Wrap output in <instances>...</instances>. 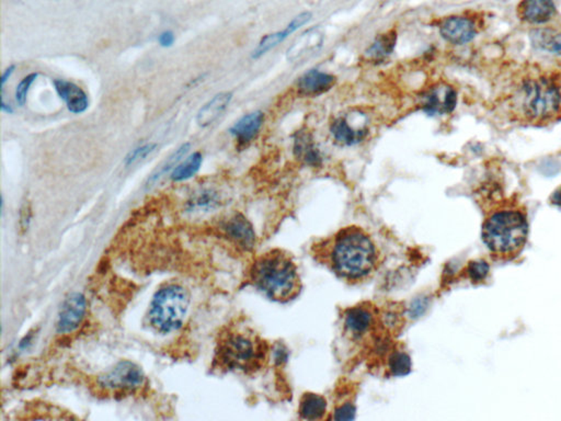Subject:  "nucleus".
I'll return each instance as SVG.
<instances>
[{"mask_svg":"<svg viewBox=\"0 0 561 421\" xmlns=\"http://www.w3.org/2000/svg\"><path fill=\"white\" fill-rule=\"evenodd\" d=\"M31 214H32L31 205H30L29 201H25L23 207H21V211H20V224H21L23 229L27 228V226H29Z\"/></svg>","mask_w":561,"mask_h":421,"instance_id":"nucleus-33","label":"nucleus"},{"mask_svg":"<svg viewBox=\"0 0 561 421\" xmlns=\"http://www.w3.org/2000/svg\"><path fill=\"white\" fill-rule=\"evenodd\" d=\"M387 365L390 374L394 377H405L412 370V359L404 351H393L389 355Z\"/></svg>","mask_w":561,"mask_h":421,"instance_id":"nucleus-27","label":"nucleus"},{"mask_svg":"<svg viewBox=\"0 0 561 421\" xmlns=\"http://www.w3.org/2000/svg\"><path fill=\"white\" fill-rule=\"evenodd\" d=\"M519 19L529 25H544L557 13L553 0H522L517 8Z\"/></svg>","mask_w":561,"mask_h":421,"instance_id":"nucleus-11","label":"nucleus"},{"mask_svg":"<svg viewBox=\"0 0 561 421\" xmlns=\"http://www.w3.org/2000/svg\"><path fill=\"white\" fill-rule=\"evenodd\" d=\"M535 44L546 49L548 52L561 56V32L549 35L541 31L539 33H535Z\"/></svg>","mask_w":561,"mask_h":421,"instance_id":"nucleus-28","label":"nucleus"},{"mask_svg":"<svg viewBox=\"0 0 561 421\" xmlns=\"http://www.w3.org/2000/svg\"><path fill=\"white\" fill-rule=\"evenodd\" d=\"M268 355V343L260 336L250 329H237L219 340L215 360L227 371L254 373L264 367Z\"/></svg>","mask_w":561,"mask_h":421,"instance_id":"nucleus-3","label":"nucleus"},{"mask_svg":"<svg viewBox=\"0 0 561 421\" xmlns=\"http://www.w3.org/2000/svg\"><path fill=\"white\" fill-rule=\"evenodd\" d=\"M397 43V33L389 31L384 35H378L374 42L366 49L365 55L373 62H383L385 59L392 55Z\"/></svg>","mask_w":561,"mask_h":421,"instance_id":"nucleus-23","label":"nucleus"},{"mask_svg":"<svg viewBox=\"0 0 561 421\" xmlns=\"http://www.w3.org/2000/svg\"><path fill=\"white\" fill-rule=\"evenodd\" d=\"M315 260L349 283H359L376 272L381 250L364 228L343 227L312 247Z\"/></svg>","mask_w":561,"mask_h":421,"instance_id":"nucleus-1","label":"nucleus"},{"mask_svg":"<svg viewBox=\"0 0 561 421\" xmlns=\"http://www.w3.org/2000/svg\"><path fill=\"white\" fill-rule=\"evenodd\" d=\"M16 65H10L9 67L4 71L3 76H1V84H0V87H1V90H4L5 88L6 83L9 80L10 77L13 76V73H15Z\"/></svg>","mask_w":561,"mask_h":421,"instance_id":"nucleus-35","label":"nucleus"},{"mask_svg":"<svg viewBox=\"0 0 561 421\" xmlns=\"http://www.w3.org/2000/svg\"><path fill=\"white\" fill-rule=\"evenodd\" d=\"M293 148L295 157L305 165L315 168L323 165V155L309 132H297L294 136Z\"/></svg>","mask_w":561,"mask_h":421,"instance_id":"nucleus-18","label":"nucleus"},{"mask_svg":"<svg viewBox=\"0 0 561 421\" xmlns=\"http://www.w3.org/2000/svg\"><path fill=\"white\" fill-rule=\"evenodd\" d=\"M158 42H159L160 47H173V43H175V35L171 31H164L163 33H160L159 37H158Z\"/></svg>","mask_w":561,"mask_h":421,"instance_id":"nucleus-34","label":"nucleus"},{"mask_svg":"<svg viewBox=\"0 0 561 421\" xmlns=\"http://www.w3.org/2000/svg\"><path fill=\"white\" fill-rule=\"evenodd\" d=\"M355 405L351 404V403H347V404L341 405V406L338 407L335 409V412L333 413V419L335 420H352L355 419Z\"/></svg>","mask_w":561,"mask_h":421,"instance_id":"nucleus-32","label":"nucleus"},{"mask_svg":"<svg viewBox=\"0 0 561 421\" xmlns=\"http://www.w3.org/2000/svg\"><path fill=\"white\" fill-rule=\"evenodd\" d=\"M249 274L252 286L274 302H290L303 288L297 264L283 249H272L258 257Z\"/></svg>","mask_w":561,"mask_h":421,"instance_id":"nucleus-2","label":"nucleus"},{"mask_svg":"<svg viewBox=\"0 0 561 421\" xmlns=\"http://www.w3.org/2000/svg\"><path fill=\"white\" fill-rule=\"evenodd\" d=\"M203 156L199 152L191 154L187 156L183 161L175 168L170 178L175 183H181L185 180L191 179L199 173V168L202 166Z\"/></svg>","mask_w":561,"mask_h":421,"instance_id":"nucleus-26","label":"nucleus"},{"mask_svg":"<svg viewBox=\"0 0 561 421\" xmlns=\"http://www.w3.org/2000/svg\"><path fill=\"white\" fill-rule=\"evenodd\" d=\"M190 150H191V144L190 143H183V145H180L179 147H178L177 150H175V152H173V153L149 176L147 183H146V188H148V189L153 188L154 185H157V183H159L160 180L163 179L167 173H173L175 168L177 167V166L183 161V158L187 155Z\"/></svg>","mask_w":561,"mask_h":421,"instance_id":"nucleus-22","label":"nucleus"},{"mask_svg":"<svg viewBox=\"0 0 561 421\" xmlns=\"http://www.w3.org/2000/svg\"><path fill=\"white\" fill-rule=\"evenodd\" d=\"M0 109H1V111L6 112V114H13V106H10L9 104L5 102V98L1 96V102H0Z\"/></svg>","mask_w":561,"mask_h":421,"instance_id":"nucleus-36","label":"nucleus"},{"mask_svg":"<svg viewBox=\"0 0 561 421\" xmlns=\"http://www.w3.org/2000/svg\"><path fill=\"white\" fill-rule=\"evenodd\" d=\"M156 148H157V144L156 143L144 144V145L134 148L126 155L125 159H124V165L126 167H130V166L134 165L140 160L145 159L147 156L155 152Z\"/></svg>","mask_w":561,"mask_h":421,"instance_id":"nucleus-29","label":"nucleus"},{"mask_svg":"<svg viewBox=\"0 0 561 421\" xmlns=\"http://www.w3.org/2000/svg\"><path fill=\"white\" fill-rule=\"evenodd\" d=\"M221 205V197L213 189H203L195 193L187 201V212L205 213L214 211Z\"/></svg>","mask_w":561,"mask_h":421,"instance_id":"nucleus-24","label":"nucleus"},{"mask_svg":"<svg viewBox=\"0 0 561 421\" xmlns=\"http://www.w3.org/2000/svg\"><path fill=\"white\" fill-rule=\"evenodd\" d=\"M225 234L233 243L245 249L252 250L256 243L254 227L242 213H236L224 223Z\"/></svg>","mask_w":561,"mask_h":421,"instance_id":"nucleus-12","label":"nucleus"},{"mask_svg":"<svg viewBox=\"0 0 561 421\" xmlns=\"http://www.w3.org/2000/svg\"><path fill=\"white\" fill-rule=\"evenodd\" d=\"M330 132L338 143L345 146H353L361 143L369 133L366 128H352L345 118H335L330 126Z\"/></svg>","mask_w":561,"mask_h":421,"instance_id":"nucleus-20","label":"nucleus"},{"mask_svg":"<svg viewBox=\"0 0 561 421\" xmlns=\"http://www.w3.org/2000/svg\"><path fill=\"white\" fill-rule=\"evenodd\" d=\"M552 202L561 207V187L557 189L553 195Z\"/></svg>","mask_w":561,"mask_h":421,"instance_id":"nucleus-37","label":"nucleus"},{"mask_svg":"<svg viewBox=\"0 0 561 421\" xmlns=\"http://www.w3.org/2000/svg\"><path fill=\"white\" fill-rule=\"evenodd\" d=\"M264 122V112H252L239 118L238 121L229 128V133L236 138L239 145H247L258 135Z\"/></svg>","mask_w":561,"mask_h":421,"instance_id":"nucleus-17","label":"nucleus"},{"mask_svg":"<svg viewBox=\"0 0 561 421\" xmlns=\"http://www.w3.org/2000/svg\"><path fill=\"white\" fill-rule=\"evenodd\" d=\"M515 104L529 121H550L561 112V92L552 79L538 77L523 83L515 96Z\"/></svg>","mask_w":561,"mask_h":421,"instance_id":"nucleus-5","label":"nucleus"},{"mask_svg":"<svg viewBox=\"0 0 561 421\" xmlns=\"http://www.w3.org/2000/svg\"><path fill=\"white\" fill-rule=\"evenodd\" d=\"M526 217L517 209H503L490 215L483 226V239L495 256L512 259L526 244Z\"/></svg>","mask_w":561,"mask_h":421,"instance_id":"nucleus-4","label":"nucleus"},{"mask_svg":"<svg viewBox=\"0 0 561 421\" xmlns=\"http://www.w3.org/2000/svg\"><path fill=\"white\" fill-rule=\"evenodd\" d=\"M321 43H323V39L319 33H315L314 31L304 33L288 49V59L296 61L304 55L309 54V52H316L323 45Z\"/></svg>","mask_w":561,"mask_h":421,"instance_id":"nucleus-25","label":"nucleus"},{"mask_svg":"<svg viewBox=\"0 0 561 421\" xmlns=\"http://www.w3.org/2000/svg\"><path fill=\"white\" fill-rule=\"evenodd\" d=\"M145 383V374L136 363L121 361L99 379L102 389L114 393H132Z\"/></svg>","mask_w":561,"mask_h":421,"instance_id":"nucleus-7","label":"nucleus"},{"mask_svg":"<svg viewBox=\"0 0 561 421\" xmlns=\"http://www.w3.org/2000/svg\"><path fill=\"white\" fill-rule=\"evenodd\" d=\"M307 17L303 15V13H300V15L296 16V17L286 25L285 29L282 30V31H278V32L264 35L261 41L257 45L254 52H252V59H258L264 56L266 53L272 51L274 47H278V45L283 42L284 39H288L290 35H293V33H295L300 28L307 25Z\"/></svg>","mask_w":561,"mask_h":421,"instance_id":"nucleus-15","label":"nucleus"},{"mask_svg":"<svg viewBox=\"0 0 561 421\" xmlns=\"http://www.w3.org/2000/svg\"><path fill=\"white\" fill-rule=\"evenodd\" d=\"M335 84V77L318 69H309L297 83L298 92L306 97H315L329 92Z\"/></svg>","mask_w":561,"mask_h":421,"instance_id":"nucleus-16","label":"nucleus"},{"mask_svg":"<svg viewBox=\"0 0 561 421\" xmlns=\"http://www.w3.org/2000/svg\"><path fill=\"white\" fill-rule=\"evenodd\" d=\"M87 312V300L84 294L75 292L67 296L59 310L57 331L73 333L80 326Z\"/></svg>","mask_w":561,"mask_h":421,"instance_id":"nucleus-8","label":"nucleus"},{"mask_svg":"<svg viewBox=\"0 0 561 421\" xmlns=\"http://www.w3.org/2000/svg\"><path fill=\"white\" fill-rule=\"evenodd\" d=\"M327 410V401L321 395L306 393L300 398L298 414L304 420H320Z\"/></svg>","mask_w":561,"mask_h":421,"instance_id":"nucleus-21","label":"nucleus"},{"mask_svg":"<svg viewBox=\"0 0 561 421\" xmlns=\"http://www.w3.org/2000/svg\"><path fill=\"white\" fill-rule=\"evenodd\" d=\"M467 272L469 278L471 279L473 282H481L485 280L489 272V266L487 262L483 260H478V262H469L467 267Z\"/></svg>","mask_w":561,"mask_h":421,"instance_id":"nucleus-31","label":"nucleus"},{"mask_svg":"<svg viewBox=\"0 0 561 421\" xmlns=\"http://www.w3.org/2000/svg\"><path fill=\"white\" fill-rule=\"evenodd\" d=\"M233 94L229 92L215 94L209 102L199 109L197 114V122L201 128H207L214 123L219 116L224 114L232 102Z\"/></svg>","mask_w":561,"mask_h":421,"instance_id":"nucleus-19","label":"nucleus"},{"mask_svg":"<svg viewBox=\"0 0 561 421\" xmlns=\"http://www.w3.org/2000/svg\"><path fill=\"white\" fill-rule=\"evenodd\" d=\"M53 84L58 96L66 104L69 111L74 114H82L87 111L89 98L80 87L64 79H54Z\"/></svg>","mask_w":561,"mask_h":421,"instance_id":"nucleus-14","label":"nucleus"},{"mask_svg":"<svg viewBox=\"0 0 561 421\" xmlns=\"http://www.w3.org/2000/svg\"><path fill=\"white\" fill-rule=\"evenodd\" d=\"M457 104V92L450 86L436 87L424 94L422 109L428 116L450 114Z\"/></svg>","mask_w":561,"mask_h":421,"instance_id":"nucleus-10","label":"nucleus"},{"mask_svg":"<svg viewBox=\"0 0 561 421\" xmlns=\"http://www.w3.org/2000/svg\"><path fill=\"white\" fill-rule=\"evenodd\" d=\"M440 37L450 44L463 45L475 39L477 27L473 20L463 16L444 19L440 25Z\"/></svg>","mask_w":561,"mask_h":421,"instance_id":"nucleus-9","label":"nucleus"},{"mask_svg":"<svg viewBox=\"0 0 561 421\" xmlns=\"http://www.w3.org/2000/svg\"><path fill=\"white\" fill-rule=\"evenodd\" d=\"M190 294L180 284H167L156 292L150 302L148 318L152 327L161 334L179 329L190 306Z\"/></svg>","mask_w":561,"mask_h":421,"instance_id":"nucleus-6","label":"nucleus"},{"mask_svg":"<svg viewBox=\"0 0 561 421\" xmlns=\"http://www.w3.org/2000/svg\"><path fill=\"white\" fill-rule=\"evenodd\" d=\"M37 77H39L37 73H31V74L27 75V76L19 83L17 89H16L15 96L18 106H25V102H27V94H29L30 88L32 86L33 83L37 80Z\"/></svg>","mask_w":561,"mask_h":421,"instance_id":"nucleus-30","label":"nucleus"},{"mask_svg":"<svg viewBox=\"0 0 561 421\" xmlns=\"http://www.w3.org/2000/svg\"><path fill=\"white\" fill-rule=\"evenodd\" d=\"M345 327L347 333L355 339L362 338L373 329L375 324L374 312L365 305L355 306L345 310Z\"/></svg>","mask_w":561,"mask_h":421,"instance_id":"nucleus-13","label":"nucleus"}]
</instances>
